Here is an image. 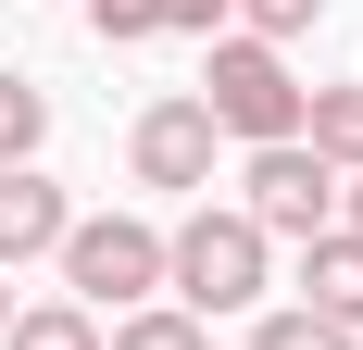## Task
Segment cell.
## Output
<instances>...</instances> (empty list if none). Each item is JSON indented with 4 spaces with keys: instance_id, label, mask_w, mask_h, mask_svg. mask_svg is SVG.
Segmentation results:
<instances>
[{
    "instance_id": "1",
    "label": "cell",
    "mask_w": 363,
    "mask_h": 350,
    "mask_svg": "<svg viewBox=\"0 0 363 350\" xmlns=\"http://www.w3.org/2000/svg\"><path fill=\"white\" fill-rule=\"evenodd\" d=\"M263 288H276V238L238 201H188V225L163 238V300L213 325V313H263Z\"/></svg>"
},
{
    "instance_id": "2",
    "label": "cell",
    "mask_w": 363,
    "mask_h": 350,
    "mask_svg": "<svg viewBox=\"0 0 363 350\" xmlns=\"http://www.w3.org/2000/svg\"><path fill=\"white\" fill-rule=\"evenodd\" d=\"M213 63H201V88L188 101L213 113V138H238V150H276V138H301V75H289V50H263V38H201Z\"/></svg>"
},
{
    "instance_id": "3",
    "label": "cell",
    "mask_w": 363,
    "mask_h": 350,
    "mask_svg": "<svg viewBox=\"0 0 363 350\" xmlns=\"http://www.w3.org/2000/svg\"><path fill=\"white\" fill-rule=\"evenodd\" d=\"M50 263H63L75 313H138V300H163V225L150 213H75Z\"/></svg>"
},
{
    "instance_id": "4",
    "label": "cell",
    "mask_w": 363,
    "mask_h": 350,
    "mask_svg": "<svg viewBox=\"0 0 363 350\" xmlns=\"http://www.w3.org/2000/svg\"><path fill=\"white\" fill-rule=\"evenodd\" d=\"M238 213H251L263 238H289V250H313V238L338 225V175L313 163L301 138H276V150H251V163H238Z\"/></svg>"
},
{
    "instance_id": "5",
    "label": "cell",
    "mask_w": 363,
    "mask_h": 350,
    "mask_svg": "<svg viewBox=\"0 0 363 350\" xmlns=\"http://www.w3.org/2000/svg\"><path fill=\"white\" fill-rule=\"evenodd\" d=\"M213 113H201V101H188V88H176V101H150L138 113V125H125V175H138V188H163V201H213Z\"/></svg>"
},
{
    "instance_id": "6",
    "label": "cell",
    "mask_w": 363,
    "mask_h": 350,
    "mask_svg": "<svg viewBox=\"0 0 363 350\" xmlns=\"http://www.w3.org/2000/svg\"><path fill=\"white\" fill-rule=\"evenodd\" d=\"M63 225H75L63 175H38V163L0 175V276H13V263H50V250H63Z\"/></svg>"
},
{
    "instance_id": "7",
    "label": "cell",
    "mask_w": 363,
    "mask_h": 350,
    "mask_svg": "<svg viewBox=\"0 0 363 350\" xmlns=\"http://www.w3.org/2000/svg\"><path fill=\"white\" fill-rule=\"evenodd\" d=\"M301 313L338 325V338H363V238H338V225H326V238L301 250Z\"/></svg>"
},
{
    "instance_id": "8",
    "label": "cell",
    "mask_w": 363,
    "mask_h": 350,
    "mask_svg": "<svg viewBox=\"0 0 363 350\" xmlns=\"http://www.w3.org/2000/svg\"><path fill=\"white\" fill-rule=\"evenodd\" d=\"M301 150L326 175H363V75H338V88H301Z\"/></svg>"
},
{
    "instance_id": "9",
    "label": "cell",
    "mask_w": 363,
    "mask_h": 350,
    "mask_svg": "<svg viewBox=\"0 0 363 350\" xmlns=\"http://www.w3.org/2000/svg\"><path fill=\"white\" fill-rule=\"evenodd\" d=\"M101 350H213V325L176 313V300H138V313H113V325H101Z\"/></svg>"
},
{
    "instance_id": "10",
    "label": "cell",
    "mask_w": 363,
    "mask_h": 350,
    "mask_svg": "<svg viewBox=\"0 0 363 350\" xmlns=\"http://www.w3.org/2000/svg\"><path fill=\"white\" fill-rule=\"evenodd\" d=\"M38 138H50V88L0 63V175H13V163H38Z\"/></svg>"
},
{
    "instance_id": "11",
    "label": "cell",
    "mask_w": 363,
    "mask_h": 350,
    "mask_svg": "<svg viewBox=\"0 0 363 350\" xmlns=\"http://www.w3.org/2000/svg\"><path fill=\"white\" fill-rule=\"evenodd\" d=\"M0 350H101V313H75V300H26V313L0 325Z\"/></svg>"
},
{
    "instance_id": "12",
    "label": "cell",
    "mask_w": 363,
    "mask_h": 350,
    "mask_svg": "<svg viewBox=\"0 0 363 350\" xmlns=\"http://www.w3.org/2000/svg\"><path fill=\"white\" fill-rule=\"evenodd\" d=\"M225 26H238V38H263V50H289L301 26H326V0H225Z\"/></svg>"
},
{
    "instance_id": "13",
    "label": "cell",
    "mask_w": 363,
    "mask_h": 350,
    "mask_svg": "<svg viewBox=\"0 0 363 350\" xmlns=\"http://www.w3.org/2000/svg\"><path fill=\"white\" fill-rule=\"evenodd\" d=\"M251 350H363V338H338V325H313L289 300V313H251Z\"/></svg>"
},
{
    "instance_id": "14",
    "label": "cell",
    "mask_w": 363,
    "mask_h": 350,
    "mask_svg": "<svg viewBox=\"0 0 363 350\" xmlns=\"http://www.w3.org/2000/svg\"><path fill=\"white\" fill-rule=\"evenodd\" d=\"M88 26H101L113 50H138V38H163V0H88Z\"/></svg>"
},
{
    "instance_id": "15",
    "label": "cell",
    "mask_w": 363,
    "mask_h": 350,
    "mask_svg": "<svg viewBox=\"0 0 363 350\" xmlns=\"http://www.w3.org/2000/svg\"><path fill=\"white\" fill-rule=\"evenodd\" d=\"M163 38H225V0H163Z\"/></svg>"
},
{
    "instance_id": "16",
    "label": "cell",
    "mask_w": 363,
    "mask_h": 350,
    "mask_svg": "<svg viewBox=\"0 0 363 350\" xmlns=\"http://www.w3.org/2000/svg\"><path fill=\"white\" fill-rule=\"evenodd\" d=\"M338 238H363V175H338Z\"/></svg>"
},
{
    "instance_id": "17",
    "label": "cell",
    "mask_w": 363,
    "mask_h": 350,
    "mask_svg": "<svg viewBox=\"0 0 363 350\" xmlns=\"http://www.w3.org/2000/svg\"><path fill=\"white\" fill-rule=\"evenodd\" d=\"M0 325H13V288H0Z\"/></svg>"
}]
</instances>
